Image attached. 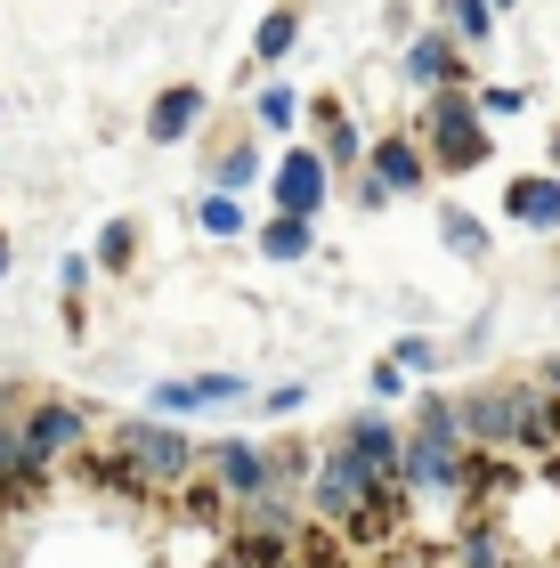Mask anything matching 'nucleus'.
<instances>
[{
    "label": "nucleus",
    "instance_id": "f257e3e1",
    "mask_svg": "<svg viewBox=\"0 0 560 568\" xmlns=\"http://www.w3.org/2000/svg\"><path fill=\"white\" fill-rule=\"evenodd\" d=\"M422 146H430V171L439 179H464L479 163H496V122L479 114L471 90H430L422 106Z\"/></svg>",
    "mask_w": 560,
    "mask_h": 568
},
{
    "label": "nucleus",
    "instance_id": "f03ea898",
    "mask_svg": "<svg viewBox=\"0 0 560 568\" xmlns=\"http://www.w3.org/2000/svg\"><path fill=\"white\" fill-rule=\"evenodd\" d=\"M106 447H114V463H131L146 487H187V479L203 471L195 438L171 423V415H122V423L106 430Z\"/></svg>",
    "mask_w": 560,
    "mask_h": 568
},
{
    "label": "nucleus",
    "instance_id": "7ed1b4c3",
    "mask_svg": "<svg viewBox=\"0 0 560 568\" xmlns=\"http://www.w3.org/2000/svg\"><path fill=\"white\" fill-rule=\"evenodd\" d=\"M381 487H398V479H381L374 463L349 447V438L317 447V471H309V511H317V528H349V520L381 496Z\"/></svg>",
    "mask_w": 560,
    "mask_h": 568
},
{
    "label": "nucleus",
    "instance_id": "20e7f679",
    "mask_svg": "<svg viewBox=\"0 0 560 568\" xmlns=\"http://www.w3.org/2000/svg\"><path fill=\"white\" fill-rule=\"evenodd\" d=\"M537 406H544L537 374L528 382H479V390H464V438L488 447V455H512L528 438V423H537Z\"/></svg>",
    "mask_w": 560,
    "mask_h": 568
},
{
    "label": "nucleus",
    "instance_id": "39448f33",
    "mask_svg": "<svg viewBox=\"0 0 560 568\" xmlns=\"http://www.w3.org/2000/svg\"><path fill=\"white\" fill-rule=\"evenodd\" d=\"M325 203H334V163H325V146H317V139H293V146L268 163V212L317 220Z\"/></svg>",
    "mask_w": 560,
    "mask_h": 568
},
{
    "label": "nucleus",
    "instance_id": "423d86ee",
    "mask_svg": "<svg viewBox=\"0 0 560 568\" xmlns=\"http://www.w3.org/2000/svg\"><path fill=\"white\" fill-rule=\"evenodd\" d=\"M398 73L415 90H479V65H471V49L447 33V24H422V33H406V58Z\"/></svg>",
    "mask_w": 560,
    "mask_h": 568
},
{
    "label": "nucleus",
    "instance_id": "0eeeda50",
    "mask_svg": "<svg viewBox=\"0 0 560 568\" xmlns=\"http://www.w3.org/2000/svg\"><path fill=\"white\" fill-rule=\"evenodd\" d=\"M82 438H90V406L82 398H33L24 406V455L41 463H65V455H82Z\"/></svg>",
    "mask_w": 560,
    "mask_h": 568
},
{
    "label": "nucleus",
    "instance_id": "6e6552de",
    "mask_svg": "<svg viewBox=\"0 0 560 568\" xmlns=\"http://www.w3.org/2000/svg\"><path fill=\"white\" fill-rule=\"evenodd\" d=\"M301 122L317 131V146H325V163H334V179H342V171H366L374 131H358V122H349V106H342L334 90H317L309 106H301Z\"/></svg>",
    "mask_w": 560,
    "mask_h": 568
},
{
    "label": "nucleus",
    "instance_id": "1a4fd4ad",
    "mask_svg": "<svg viewBox=\"0 0 560 568\" xmlns=\"http://www.w3.org/2000/svg\"><path fill=\"white\" fill-rule=\"evenodd\" d=\"M146 398H155V415L187 423V415H212V406L252 398V382H244V374H171V382H155Z\"/></svg>",
    "mask_w": 560,
    "mask_h": 568
},
{
    "label": "nucleus",
    "instance_id": "9d476101",
    "mask_svg": "<svg viewBox=\"0 0 560 568\" xmlns=\"http://www.w3.org/2000/svg\"><path fill=\"white\" fill-rule=\"evenodd\" d=\"M203 114H212V90L203 82H163L146 98V146H187L203 131Z\"/></svg>",
    "mask_w": 560,
    "mask_h": 568
},
{
    "label": "nucleus",
    "instance_id": "9b49d317",
    "mask_svg": "<svg viewBox=\"0 0 560 568\" xmlns=\"http://www.w3.org/2000/svg\"><path fill=\"white\" fill-rule=\"evenodd\" d=\"M203 471H212L236 504H252V496H276V463H268V447L261 438H220L212 455H203Z\"/></svg>",
    "mask_w": 560,
    "mask_h": 568
},
{
    "label": "nucleus",
    "instance_id": "f8f14e48",
    "mask_svg": "<svg viewBox=\"0 0 560 568\" xmlns=\"http://www.w3.org/2000/svg\"><path fill=\"white\" fill-rule=\"evenodd\" d=\"M366 171H381V187H390L398 203H406V195H422L430 179H439V171H430L422 131H381V139H374V154H366Z\"/></svg>",
    "mask_w": 560,
    "mask_h": 568
},
{
    "label": "nucleus",
    "instance_id": "ddd939ff",
    "mask_svg": "<svg viewBox=\"0 0 560 568\" xmlns=\"http://www.w3.org/2000/svg\"><path fill=\"white\" fill-rule=\"evenodd\" d=\"M503 220L528 236H560V171H512L503 179Z\"/></svg>",
    "mask_w": 560,
    "mask_h": 568
},
{
    "label": "nucleus",
    "instance_id": "4468645a",
    "mask_svg": "<svg viewBox=\"0 0 560 568\" xmlns=\"http://www.w3.org/2000/svg\"><path fill=\"white\" fill-rule=\"evenodd\" d=\"M268 179V146L261 139H203V187H227V195H252Z\"/></svg>",
    "mask_w": 560,
    "mask_h": 568
},
{
    "label": "nucleus",
    "instance_id": "2eb2a0df",
    "mask_svg": "<svg viewBox=\"0 0 560 568\" xmlns=\"http://www.w3.org/2000/svg\"><path fill=\"white\" fill-rule=\"evenodd\" d=\"M334 438H349V447H358L366 463H374V471L381 479H398V455H406V430L390 423V415H381V406H366V415H349Z\"/></svg>",
    "mask_w": 560,
    "mask_h": 568
},
{
    "label": "nucleus",
    "instance_id": "dca6fc26",
    "mask_svg": "<svg viewBox=\"0 0 560 568\" xmlns=\"http://www.w3.org/2000/svg\"><path fill=\"white\" fill-rule=\"evenodd\" d=\"M252 252L276 268H301V261H317V220H293V212H268L261 227H252Z\"/></svg>",
    "mask_w": 560,
    "mask_h": 568
},
{
    "label": "nucleus",
    "instance_id": "f3484780",
    "mask_svg": "<svg viewBox=\"0 0 560 568\" xmlns=\"http://www.w3.org/2000/svg\"><path fill=\"white\" fill-rule=\"evenodd\" d=\"M439 244H447L464 268H488V261H496V236H488V220H471L464 203H439Z\"/></svg>",
    "mask_w": 560,
    "mask_h": 568
},
{
    "label": "nucleus",
    "instance_id": "a211bd4d",
    "mask_svg": "<svg viewBox=\"0 0 560 568\" xmlns=\"http://www.w3.org/2000/svg\"><path fill=\"white\" fill-rule=\"evenodd\" d=\"M301 49V0H276V9L252 24V65H285Z\"/></svg>",
    "mask_w": 560,
    "mask_h": 568
},
{
    "label": "nucleus",
    "instance_id": "6ab92c4d",
    "mask_svg": "<svg viewBox=\"0 0 560 568\" xmlns=\"http://www.w3.org/2000/svg\"><path fill=\"white\" fill-rule=\"evenodd\" d=\"M195 227H203V236H252L261 220H252V203H244V195L203 187V195H195Z\"/></svg>",
    "mask_w": 560,
    "mask_h": 568
},
{
    "label": "nucleus",
    "instance_id": "aec40b11",
    "mask_svg": "<svg viewBox=\"0 0 560 568\" xmlns=\"http://www.w3.org/2000/svg\"><path fill=\"white\" fill-rule=\"evenodd\" d=\"M301 106H309V98H301L293 82H261V90H252V122H261L268 139H293L301 131Z\"/></svg>",
    "mask_w": 560,
    "mask_h": 568
},
{
    "label": "nucleus",
    "instance_id": "412c9836",
    "mask_svg": "<svg viewBox=\"0 0 560 568\" xmlns=\"http://www.w3.org/2000/svg\"><path fill=\"white\" fill-rule=\"evenodd\" d=\"M439 24H447L464 49H488L503 17H496V0H439Z\"/></svg>",
    "mask_w": 560,
    "mask_h": 568
},
{
    "label": "nucleus",
    "instance_id": "4be33fe9",
    "mask_svg": "<svg viewBox=\"0 0 560 568\" xmlns=\"http://www.w3.org/2000/svg\"><path fill=\"white\" fill-rule=\"evenodd\" d=\"M90 261H98V276H131L139 268V220H106L98 244H90Z\"/></svg>",
    "mask_w": 560,
    "mask_h": 568
},
{
    "label": "nucleus",
    "instance_id": "5701e85b",
    "mask_svg": "<svg viewBox=\"0 0 560 568\" xmlns=\"http://www.w3.org/2000/svg\"><path fill=\"white\" fill-rule=\"evenodd\" d=\"M471 98H479V114H488V122H520L528 114V90L520 82H479Z\"/></svg>",
    "mask_w": 560,
    "mask_h": 568
},
{
    "label": "nucleus",
    "instance_id": "b1692460",
    "mask_svg": "<svg viewBox=\"0 0 560 568\" xmlns=\"http://www.w3.org/2000/svg\"><path fill=\"white\" fill-rule=\"evenodd\" d=\"M390 357H398L406 374H439V366H447V349L430 342V333H398V342H390Z\"/></svg>",
    "mask_w": 560,
    "mask_h": 568
},
{
    "label": "nucleus",
    "instance_id": "393cba45",
    "mask_svg": "<svg viewBox=\"0 0 560 568\" xmlns=\"http://www.w3.org/2000/svg\"><path fill=\"white\" fill-rule=\"evenodd\" d=\"M90 276H98L90 252H65V261H58V301H82V293H90Z\"/></svg>",
    "mask_w": 560,
    "mask_h": 568
},
{
    "label": "nucleus",
    "instance_id": "a878e982",
    "mask_svg": "<svg viewBox=\"0 0 560 568\" xmlns=\"http://www.w3.org/2000/svg\"><path fill=\"white\" fill-rule=\"evenodd\" d=\"M349 203H358V212H390V187H381V171H349Z\"/></svg>",
    "mask_w": 560,
    "mask_h": 568
},
{
    "label": "nucleus",
    "instance_id": "bb28decb",
    "mask_svg": "<svg viewBox=\"0 0 560 568\" xmlns=\"http://www.w3.org/2000/svg\"><path fill=\"white\" fill-rule=\"evenodd\" d=\"M366 382H374V398H381V406L406 398V366H398V357H374V374H366Z\"/></svg>",
    "mask_w": 560,
    "mask_h": 568
},
{
    "label": "nucleus",
    "instance_id": "cd10ccee",
    "mask_svg": "<svg viewBox=\"0 0 560 568\" xmlns=\"http://www.w3.org/2000/svg\"><path fill=\"white\" fill-rule=\"evenodd\" d=\"M261 406H268L276 423H285V415H301V406H309V382H276V390H268Z\"/></svg>",
    "mask_w": 560,
    "mask_h": 568
},
{
    "label": "nucleus",
    "instance_id": "c85d7f7f",
    "mask_svg": "<svg viewBox=\"0 0 560 568\" xmlns=\"http://www.w3.org/2000/svg\"><path fill=\"white\" fill-rule=\"evenodd\" d=\"M537 382H544V390H560V349H552L544 366H537Z\"/></svg>",
    "mask_w": 560,
    "mask_h": 568
},
{
    "label": "nucleus",
    "instance_id": "c756f323",
    "mask_svg": "<svg viewBox=\"0 0 560 568\" xmlns=\"http://www.w3.org/2000/svg\"><path fill=\"white\" fill-rule=\"evenodd\" d=\"M9 261H17V244H9V227H0V284H9Z\"/></svg>",
    "mask_w": 560,
    "mask_h": 568
},
{
    "label": "nucleus",
    "instance_id": "7c9ffc66",
    "mask_svg": "<svg viewBox=\"0 0 560 568\" xmlns=\"http://www.w3.org/2000/svg\"><path fill=\"white\" fill-rule=\"evenodd\" d=\"M544 171H560V122H552V139H544Z\"/></svg>",
    "mask_w": 560,
    "mask_h": 568
},
{
    "label": "nucleus",
    "instance_id": "2f4dec72",
    "mask_svg": "<svg viewBox=\"0 0 560 568\" xmlns=\"http://www.w3.org/2000/svg\"><path fill=\"white\" fill-rule=\"evenodd\" d=\"M512 9H520V0H496V17H512Z\"/></svg>",
    "mask_w": 560,
    "mask_h": 568
},
{
    "label": "nucleus",
    "instance_id": "473e14b6",
    "mask_svg": "<svg viewBox=\"0 0 560 568\" xmlns=\"http://www.w3.org/2000/svg\"><path fill=\"white\" fill-rule=\"evenodd\" d=\"M163 9H180V0H163Z\"/></svg>",
    "mask_w": 560,
    "mask_h": 568
},
{
    "label": "nucleus",
    "instance_id": "72a5a7b5",
    "mask_svg": "<svg viewBox=\"0 0 560 568\" xmlns=\"http://www.w3.org/2000/svg\"><path fill=\"white\" fill-rule=\"evenodd\" d=\"M544 568H560V560H544Z\"/></svg>",
    "mask_w": 560,
    "mask_h": 568
},
{
    "label": "nucleus",
    "instance_id": "f704fd0d",
    "mask_svg": "<svg viewBox=\"0 0 560 568\" xmlns=\"http://www.w3.org/2000/svg\"><path fill=\"white\" fill-rule=\"evenodd\" d=\"M0 106H9V98H0Z\"/></svg>",
    "mask_w": 560,
    "mask_h": 568
}]
</instances>
